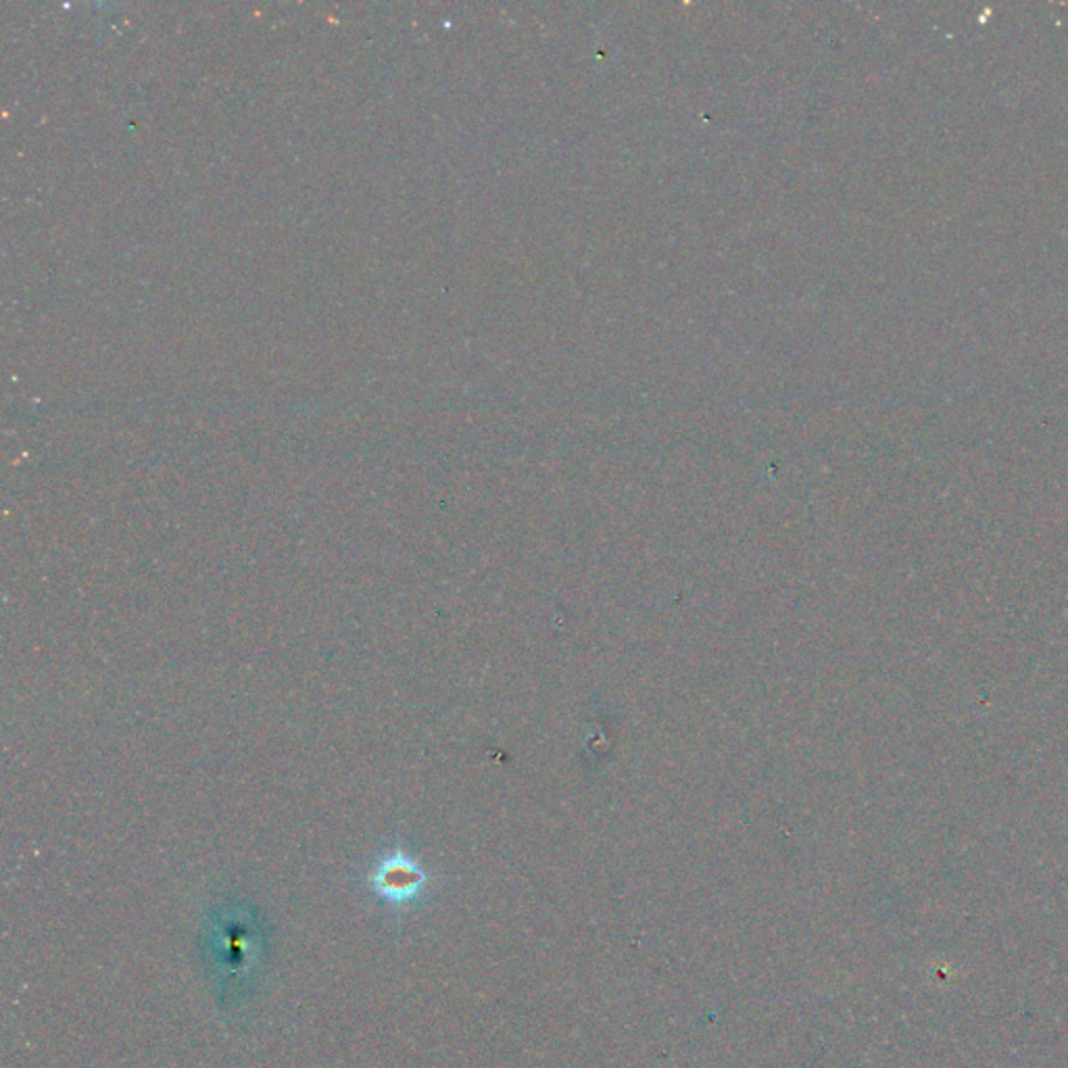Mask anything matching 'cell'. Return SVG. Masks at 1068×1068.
<instances>
[{
	"label": "cell",
	"instance_id": "cell-1",
	"mask_svg": "<svg viewBox=\"0 0 1068 1068\" xmlns=\"http://www.w3.org/2000/svg\"><path fill=\"white\" fill-rule=\"evenodd\" d=\"M427 880L422 864L401 848L383 855L367 876L372 894L395 908H406L420 898Z\"/></svg>",
	"mask_w": 1068,
	"mask_h": 1068
},
{
	"label": "cell",
	"instance_id": "cell-2",
	"mask_svg": "<svg viewBox=\"0 0 1068 1068\" xmlns=\"http://www.w3.org/2000/svg\"><path fill=\"white\" fill-rule=\"evenodd\" d=\"M247 929L245 924H226V929L219 933V940H221V947L224 952L221 958L224 962H228V966L235 970L240 964L249 961V945H247Z\"/></svg>",
	"mask_w": 1068,
	"mask_h": 1068
}]
</instances>
